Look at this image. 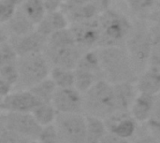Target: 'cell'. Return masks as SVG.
<instances>
[{
	"label": "cell",
	"mask_w": 160,
	"mask_h": 143,
	"mask_svg": "<svg viewBox=\"0 0 160 143\" xmlns=\"http://www.w3.org/2000/svg\"><path fill=\"white\" fill-rule=\"evenodd\" d=\"M98 53L106 81L116 84L137 80V70L126 46L98 48Z\"/></svg>",
	"instance_id": "cell-1"
},
{
	"label": "cell",
	"mask_w": 160,
	"mask_h": 143,
	"mask_svg": "<svg viewBox=\"0 0 160 143\" xmlns=\"http://www.w3.org/2000/svg\"><path fill=\"white\" fill-rule=\"evenodd\" d=\"M98 22L101 34L99 48L126 46L134 27L128 17L110 7L99 14Z\"/></svg>",
	"instance_id": "cell-2"
},
{
	"label": "cell",
	"mask_w": 160,
	"mask_h": 143,
	"mask_svg": "<svg viewBox=\"0 0 160 143\" xmlns=\"http://www.w3.org/2000/svg\"><path fill=\"white\" fill-rule=\"evenodd\" d=\"M83 106L93 116L109 117L117 112L113 84L100 80L83 96Z\"/></svg>",
	"instance_id": "cell-3"
},
{
	"label": "cell",
	"mask_w": 160,
	"mask_h": 143,
	"mask_svg": "<svg viewBox=\"0 0 160 143\" xmlns=\"http://www.w3.org/2000/svg\"><path fill=\"white\" fill-rule=\"evenodd\" d=\"M152 44L153 37L151 27H148L142 22H136L127 40L126 48L137 72L144 71L145 67H149Z\"/></svg>",
	"instance_id": "cell-4"
},
{
	"label": "cell",
	"mask_w": 160,
	"mask_h": 143,
	"mask_svg": "<svg viewBox=\"0 0 160 143\" xmlns=\"http://www.w3.org/2000/svg\"><path fill=\"white\" fill-rule=\"evenodd\" d=\"M50 63L44 53H37L20 57L18 61L20 88L30 89L43 80L47 79L51 73Z\"/></svg>",
	"instance_id": "cell-5"
},
{
	"label": "cell",
	"mask_w": 160,
	"mask_h": 143,
	"mask_svg": "<svg viewBox=\"0 0 160 143\" xmlns=\"http://www.w3.org/2000/svg\"><path fill=\"white\" fill-rule=\"evenodd\" d=\"M58 134L67 143H86L87 122L81 113H58Z\"/></svg>",
	"instance_id": "cell-6"
},
{
	"label": "cell",
	"mask_w": 160,
	"mask_h": 143,
	"mask_svg": "<svg viewBox=\"0 0 160 143\" xmlns=\"http://www.w3.org/2000/svg\"><path fill=\"white\" fill-rule=\"evenodd\" d=\"M2 127L19 133L29 139L37 140L42 132L41 126L32 113L8 112L1 117Z\"/></svg>",
	"instance_id": "cell-7"
},
{
	"label": "cell",
	"mask_w": 160,
	"mask_h": 143,
	"mask_svg": "<svg viewBox=\"0 0 160 143\" xmlns=\"http://www.w3.org/2000/svg\"><path fill=\"white\" fill-rule=\"evenodd\" d=\"M76 44L83 52L99 48L100 43V25L98 17L90 21L74 22L70 24Z\"/></svg>",
	"instance_id": "cell-8"
},
{
	"label": "cell",
	"mask_w": 160,
	"mask_h": 143,
	"mask_svg": "<svg viewBox=\"0 0 160 143\" xmlns=\"http://www.w3.org/2000/svg\"><path fill=\"white\" fill-rule=\"evenodd\" d=\"M83 52L80 47L73 45L64 47L46 46L43 53L52 67L74 70Z\"/></svg>",
	"instance_id": "cell-9"
},
{
	"label": "cell",
	"mask_w": 160,
	"mask_h": 143,
	"mask_svg": "<svg viewBox=\"0 0 160 143\" xmlns=\"http://www.w3.org/2000/svg\"><path fill=\"white\" fill-rule=\"evenodd\" d=\"M52 105L59 113H81L83 106V96L75 87L57 88Z\"/></svg>",
	"instance_id": "cell-10"
},
{
	"label": "cell",
	"mask_w": 160,
	"mask_h": 143,
	"mask_svg": "<svg viewBox=\"0 0 160 143\" xmlns=\"http://www.w3.org/2000/svg\"><path fill=\"white\" fill-rule=\"evenodd\" d=\"M42 102L29 90L10 93L1 99V108L8 112H25L32 111Z\"/></svg>",
	"instance_id": "cell-11"
},
{
	"label": "cell",
	"mask_w": 160,
	"mask_h": 143,
	"mask_svg": "<svg viewBox=\"0 0 160 143\" xmlns=\"http://www.w3.org/2000/svg\"><path fill=\"white\" fill-rule=\"evenodd\" d=\"M9 41L15 48L19 57H23L37 53H43L47 46L48 38L35 30L22 37L11 36Z\"/></svg>",
	"instance_id": "cell-12"
},
{
	"label": "cell",
	"mask_w": 160,
	"mask_h": 143,
	"mask_svg": "<svg viewBox=\"0 0 160 143\" xmlns=\"http://www.w3.org/2000/svg\"><path fill=\"white\" fill-rule=\"evenodd\" d=\"M136 120L128 111H117L107 117L105 122L107 130L123 139H128L133 136L136 130Z\"/></svg>",
	"instance_id": "cell-13"
},
{
	"label": "cell",
	"mask_w": 160,
	"mask_h": 143,
	"mask_svg": "<svg viewBox=\"0 0 160 143\" xmlns=\"http://www.w3.org/2000/svg\"><path fill=\"white\" fill-rule=\"evenodd\" d=\"M61 9L71 23L96 19L101 13L99 7L96 4L95 1L77 6H68L62 4Z\"/></svg>",
	"instance_id": "cell-14"
},
{
	"label": "cell",
	"mask_w": 160,
	"mask_h": 143,
	"mask_svg": "<svg viewBox=\"0 0 160 143\" xmlns=\"http://www.w3.org/2000/svg\"><path fill=\"white\" fill-rule=\"evenodd\" d=\"M69 21L63 10L57 9L50 11L46 14L44 19L37 25L36 30L46 38H49L54 32L69 27Z\"/></svg>",
	"instance_id": "cell-15"
},
{
	"label": "cell",
	"mask_w": 160,
	"mask_h": 143,
	"mask_svg": "<svg viewBox=\"0 0 160 143\" xmlns=\"http://www.w3.org/2000/svg\"><path fill=\"white\" fill-rule=\"evenodd\" d=\"M117 111H128L137 97V87L133 82H120L113 84Z\"/></svg>",
	"instance_id": "cell-16"
},
{
	"label": "cell",
	"mask_w": 160,
	"mask_h": 143,
	"mask_svg": "<svg viewBox=\"0 0 160 143\" xmlns=\"http://www.w3.org/2000/svg\"><path fill=\"white\" fill-rule=\"evenodd\" d=\"M156 100L157 96L140 93V95L137 96L130 110V113L133 118L137 122H147L154 110Z\"/></svg>",
	"instance_id": "cell-17"
},
{
	"label": "cell",
	"mask_w": 160,
	"mask_h": 143,
	"mask_svg": "<svg viewBox=\"0 0 160 143\" xmlns=\"http://www.w3.org/2000/svg\"><path fill=\"white\" fill-rule=\"evenodd\" d=\"M2 26L8 32L9 36L22 37L34 32L37 26L25 16V14L18 8L14 16Z\"/></svg>",
	"instance_id": "cell-18"
},
{
	"label": "cell",
	"mask_w": 160,
	"mask_h": 143,
	"mask_svg": "<svg viewBox=\"0 0 160 143\" xmlns=\"http://www.w3.org/2000/svg\"><path fill=\"white\" fill-rule=\"evenodd\" d=\"M140 93L158 96L160 94V70L150 67L145 69L137 81L136 85Z\"/></svg>",
	"instance_id": "cell-19"
},
{
	"label": "cell",
	"mask_w": 160,
	"mask_h": 143,
	"mask_svg": "<svg viewBox=\"0 0 160 143\" xmlns=\"http://www.w3.org/2000/svg\"><path fill=\"white\" fill-rule=\"evenodd\" d=\"M19 8L36 26L48 13L47 8L41 0H25Z\"/></svg>",
	"instance_id": "cell-20"
},
{
	"label": "cell",
	"mask_w": 160,
	"mask_h": 143,
	"mask_svg": "<svg viewBox=\"0 0 160 143\" xmlns=\"http://www.w3.org/2000/svg\"><path fill=\"white\" fill-rule=\"evenodd\" d=\"M74 72H75V88L78 89L82 94L86 93L98 81L104 80V78L101 75L81 67H76L74 69Z\"/></svg>",
	"instance_id": "cell-21"
},
{
	"label": "cell",
	"mask_w": 160,
	"mask_h": 143,
	"mask_svg": "<svg viewBox=\"0 0 160 143\" xmlns=\"http://www.w3.org/2000/svg\"><path fill=\"white\" fill-rule=\"evenodd\" d=\"M87 122V140L86 143H100L103 137L106 135L105 123L97 116H86Z\"/></svg>",
	"instance_id": "cell-22"
},
{
	"label": "cell",
	"mask_w": 160,
	"mask_h": 143,
	"mask_svg": "<svg viewBox=\"0 0 160 143\" xmlns=\"http://www.w3.org/2000/svg\"><path fill=\"white\" fill-rule=\"evenodd\" d=\"M58 111L52 105V103H41L33 111L32 114L37 120V122L41 126H48L56 121L58 116Z\"/></svg>",
	"instance_id": "cell-23"
},
{
	"label": "cell",
	"mask_w": 160,
	"mask_h": 143,
	"mask_svg": "<svg viewBox=\"0 0 160 143\" xmlns=\"http://www.w3.org/2000/svg\"><path fill=\"white\" fill-rule=\"evenodd\" d=\"M56 90L57 86L51 78L43 80L29 89V91L32 92L43 103H52Z\"/></svg>",
	"instance_id": "cell-24"
},
{
	"label": "cell",
	"mask_w": 160,
	"mask_h": 143,
	"mask_svg": "<svg viewBox=\"0 0 160 143\" xmlns=\"http://www.w3.org/2000/svg\"><path fill=\"white\" fill-rule=\"evenodd\" d=\"M50 75L57 88L75 87V72L72 69L52 67Z\"/></svg>",
	"instance_id": "cell-25"
},
{
	"label": "cell",
	"mask_w": 160,
	"mask_h": 143,
	"mask_svg": "<svg viewBox=\"0 0 160 143\" xmlns=\"http://www.w3.org/2000/svg\"><path fill=\"white\" fill-rule=\"evenodd\" d=\"M77 45L73 33L70 27L58 30L52 34L47 41V46L50 47H64Z\"/></svg>",
	"instance_id": "cell-26"
},
{
	"label": "cell",
	"mask_w": 160,
	"mask_h": 143,
	"mask_svg": "<svg viewBox=\"0 0 160 143\" xmlns=\"http://www.w3.org/2000/svg\"><path fill=\"white\" fill-rule=\"evenodd\" d=\"M151 30L153 37V44L149 66L157 67L160 70V27L155 24L151 27Z\"/></svg>",
	"instance_id": "cell-27"
},
{
	"label": "cell",
	"mask_w": 160,
	"mask_h": 143,
	"mask_svg": "<svg viewBox=\"0 0 160 143\" xmlns=\"http://www.w3.org/2000/svg\"><path fill=\"white\" fill-rule=\"evenodd\" d=\"M19 67L18 63L0 65V80L15 85L19 81Z\"/></svg>",
	"instance_id": "cell-28"
},
{
	"label": "cell",
	"mask_w": 160,
	"mask_h": 143,
	"mask_svg": "<svg viewBox=\"0 0 160 143\" xmlns=\"http://www.w3.org/2000/svg\"><path fill=\"white\" fill-rule=\"evenodd\" d=\"M19 55L10 41L0 42V65L18 63Z\"/></svg>",
	"instance_id": "cell-29"
},
{
	"label": "cell",
	"mask_w": 160,
	"mask_h": 143,
	"mask_svg": "<svg viewBox=\"0 0 160 143\" xmlns=\"http://www.w3.org/2000/svg\"><path fill=\"white\" fill-rule=\"evenodd\" d=\"M19 8L14 0H0V22L7 23Z\"/></svg>",
	"instance_id": "cell-30"
},
{
	"label": "cell",
	"mask_w": 160,
	"mask_h": 143,
	"mask_svg": "<svg viewBox=\"0 0 160 143\" xmlns=\"http://www.w3.org/2000/svg\"><path fill=\"white\" fill-rule=\"evenodd\" d=\"M158 0H126L128 7L135 13H148L156 7Z\"/></svg>",
	"instance_id": "cell-31"
},
{
	"label": "cell",
	"mask_w": 160,
	"mask_h": 143,
	"mask_svg": "<svg viewBox=\"0 0 160 143\" xmlns=\"http://www.w3.org/2000/svg\"><path fill=\"white\" fill-rule=\"evenodd\" d=\"M30 140L19 133L1 127L0 143H31Z\"/></svg>",
	"instance_id": "cell-32"
},
{
	"label": "cell",
	"mask_w": 160,
	"mask_h": 143,
	"mask_svg": "<svg viewBox=\"0 0 160 143\" xmlns=\"http://www.w3.org/2000/svg\"><path fill=\"white\" fill-rule=\"evenodd\" d=\"M147 123L149 127L153 131L160 134V94L157 96V100L154 110Z\"/></svg>",
	"instance_id": "cell-33"
},
{
	"label": "cell",
	"mask_w": 160,
	"mask_h": 143,
	"mask_svg": "<svg viewBox=\"0 0 160 143\" xmlns=\"http://www.w3.org/2000/svg\"><path fill=\"white\" fill-rule=\"evenodd\" d=\"M58 135L59 134L56 128L50 125L48 126H44L37 141L38 143H56Z\"/></svg>",
	"instance_id": "cell-34"
},
{
	"label": "cell",
	"mask_w": 160,
	"mask_h": 143,
	"mask_svg": "<svg viewBox=\"0 0 160 143\" xmlns=\"http://www.w3.org/2000/svg\"><path fill=\"white\" fill-rule=\"evenodd\" d=\"M100 143H128L127 139H123L115 134H112L111 132H109L108 134H106L103 139L101 140Z\"/></svg>",
	"instance_id": "cell-35"
},
{
	"label": "cell",
	"mask_w": 160,
	"mask_h": 143,
	"mask_svg": "<svg viewBox=\"0 0 160 143\" xmlns=\"http://www.w3.org/2000/svg\"><path fill=\"white\" fill-rule=\"evenodd\" d=\"M41 1L44 3L48 12L60 9L63 3V0H41Z\"/></svg>",
	"instance_id": "cell-36"
},
{
	"label": "cell",
	"mask_w": 160,
	"mask_h": 143,
	"mask_svg": "<svg viewBox=\"0 0 160 143\" xmlns=\"http://www.w3.org/2000/svg\"><path fill=\"white\" fill-rule=\"evenodd\" d=\"M12 86L13 85L9 84L8 82L0 80V96H1V99L4 98V97H6L8 95L10 94L11 89H12Z\"/></svg>",
	"instance_id": "cell-37"
},
{
	"label": "cell",
	"mask_w": 160,
	"mask_h": 143,
	"mask_svg": "<svg viewBox=\"0 0 160 143\" xmlns=\"http://www.w3.org/2000/svg\"><path fill=\"white\" fill-rule=\"evenodd\" d=\"M94 1H95L96 4L99 7L100 10H101V12H102V11H104V10L110 8L111 3H112V0H94Z\"/></svg>",
	"instance_id": "cell-38"
},
{
	"label": "cell",
	"mask_w": 160,
	"mask_h": 143,
	"mask_svg": "<svg viewBox=\"0 0 160 143\" xmlns=\"http://www.w3.org/2000/svg\"><path fill=\"white\" fill-rule=\"evenodd\" d=\"M94 0H63V5H68V6H77V5H82L86 4L88 2H91Z\"/></svg>",
	"instance_id": "cell-39"
},
{
	"label": "cell",
	"mask_w": 160,
	"mask_h": 143,
	"mask_svg": "<svg viewBox=\"0 0 160 143\" xmlns=\"http://www.w3.org/2000/svg\"><path fill=\"white\" fill-rule=\"evenodd\" d=\"M151 19L156 22V25L160 27V7L157 10H154L151 14Z\"/></svg>",
	"instance_id": "cell-40"
},
{
	"label": "cell",
	"mask_w": 160,
	"mask_h": 143,
	"mask_svg": "<svg viewBox=\"0 0 160 143\" xmlns=\"http://www.w3.org/2000/svg\"><path fill=\"white\" fill-rule=\"evenodd\" d=\"M136 143H159L155 138L152 137H144L140 139Z\"/></svg>",
	"instance_id": "cell-41"
}]
</instances>
